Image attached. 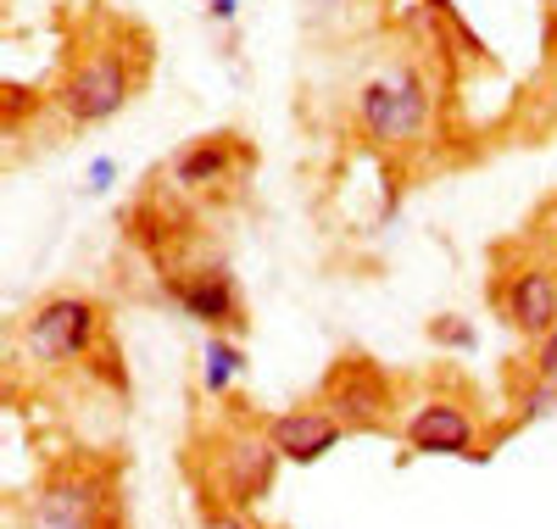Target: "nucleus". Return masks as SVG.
<instances>
[{"instance_id": "obj_14", "label": "nucleus", "mask_w": 557, "mask_h": 529, "mask_svg": "<svg viewBox=\"0 0 557 529\" xmlns=\"http://www.w3.org/2000/svg\"><path fill=\"white\" fill-rule=\"evenodd\" d=\"M552 413H557V384H546V379L530 373L524 396H519V418H524V423H541V418H552Z\"/></svg>"}, {"instance_id": "obj_2", "label": "nucleus", "mask_w": 557, "mask_h": 529, "mask_svg": "<svg viewBox=\"0 0 557 529\" xmlns=\"http://www.w3.org/2000/svg\"><path fill=\"white\" fill-rule=\"evenodd\" d=\"M285 463L273 452L268 429H228L218 435L212 457H207V491L218 502H235V507H257L273 485V468Z\"/></svg>"}, {"instance_id": "obj_12", "label": "nucleus", "mask_w": 557, "mask_h": 529, "mask_svg": "<svg viewBox=\"0 0 557 529\" xmlns=\"http://www.w3.org/2000/svg\"><path fill=\"white\" fill-rule=\"evenodd\" d=\"M201 357H207V362H201V384H207V396H228V391H235L240 373H246V352H240L235 341H223V334H212Z\"/></svg>"}, {"instance_id": "obj_19", "label": "nucleus", "mask_w": 557, "mask_h": 529, "mask_svg": "<svg viewBox=\"0 0 557 529\" xmlns=\"http://www.w3.org/2000/svg\"><path fill=\"white\" fill-rule=\"evenodd\" d=\"M235 12H240V0H207V17L212 23H235Z\"/></svg>"}, {"instance_id": "obj_20", "label": "nucleus", "mask_w": 557, "mask_h": 529, "mask_svg": "<svg viewBox=\"0 0 557 529\" xmlns=\"http://www.w3.org/2000/svg\"><path fill=\"white\" fill-rule=\"evenodd\" d=\"M546 223H552V257H557V207H552V218H546Z\"/></svg>"}, {"instance_id": "obj_8", "label": "nucleus", "mask_w": 557, "mask_h": 529, "mask_svg": "<svg viewBox=\"0 0 557 529\" xmlns=\"http://www.w3.org/2000/svg\"><path fill=\"white\" fill-rule=\"evenodd\" d=\"M34 529H107V479L57 473L28 507Z\"/></svg>"}, {"instance_id": "obj_10", "label": "nucleus", "mask_w": 557, "mask_h": 529, "mask_svg": "<svg viewBox=\"0 0 557 529\" xmlns=\"http://www.w3.org/2000/svg\"><path fill=\"white\" fill-rule=\"evenodd\" d=\"M173 302L190 312L196 323H228L240 312V302H235V284H228V273L223 268H212V273H190V279H173Z\"/></svg>"}, {"instance_id": "obj_6", "label": "nucleus", "mask_w": 557, "mask_h": 529, "mask_svg": "<svg viewBox=\"0 0 557 529\" xmlns=\"http://www.w3.org/2000/svg\"><path fill=\"white\" fill-rule=\"evenodd\" d=\"M496 307L524 341L557 329V257H524L496 279Z\"/></svg>"}, {"instance_id": "obj_1", "label": "nucleus", "mask_w": 557, "mask_h": 529, "mask_svg": "<svg viewBox=\"0 0 557 529\" xmlns=\"http://www.w3.org/2000/svg\"><path fill=\"white\" fill-rule=\"evenodd\" d=\"M430 118H435V95H430L424 73L407 67V62L368 73L362 89H357V123H362L368 139H380V146H412V139H424Z\"/></svg>"}, {"instance_id": "obj_17", "label": "nucleus", "mask_w": 557, "mask_h": 529, "mask_svg": "<svg viewBox=\"0 0 557 529\" xmlns=\"http://www.w3.org/2000/svg\"><path fill=\"white\" fill-rule=\"evenodd\" d=\"M430 334H435L441 346H457V352H474V329H469V323H446V318H435V323H430Z\"/></svg>"}, {"instance_id": "obj_3", "label": "nucleus", "mask_w": 557, "mask_h": 529, "mask_svg": "<svg viewBox=\"0 0 557 529\" xmlns=\"http://www.w3.org/2000/svg\"><path fill=\"white\" fill-rule=\"evenodd\" d=\"M318 407H330L351 435H391L396 429V391H391L385 368L368 357H341Z\"/></svg>"}, {"instance_id": "obj_7", "label": "nucleus", "mask_w": 557, "mask_h": 529, "mask_svg": "<svg viewBox=\"0 0 557 529\" xmlns=\"http://www.w3.org/2000/svg\"><path fill=\"white\" fill-rule=\"evenodd\" d=\"M401 441L418 457H480V418L451 396H424L401 418Z\"/></svg>"}, {"instance_id": "obj_16", "label": "nucleus", "mask_w": 557, "mask_h": 529, "mask_svg": "<svg viewBox=\"0 0 557 529\" xmlns=\"http://www.w3.org/2000/svg\"><path fill=\"white\" fill-rule=\"evenodd\" d=\"M530 373L546 379V384H557V329L535 341V352H530Z\"/></svg>"}, {"instance_id": "obj_5", "label": "nucleus", "mask_w": 557, "mask_h": 529, "mask_svg": "<svg viewBox=\"0 0 557 529\" xmlns=\"http://www.w3.org/2000/svg\"><path fill=\"white\" fill-rule=\"evenodd\" d=\"M128 95H134V67H128V57L123 51H89L73 73H67V84H62V118L67 123H78V128H89V123H107V118H117L123 107H128Z\"/></svg>"}, {"instance_id": "obj_18", "label": "nucleus", "mask_w": 557, "mask_h": 529, "mask_svg": "<svg viewBox=\"0 0 557 529\" xmlns=\"http://www.w3.org/2000/svg\"><path fill=\"white\" fill-rule=\"evenodd\" d=\"M112 179H117V162H112V157H101V162H89L84 189H89V196H101V189H112Z\"/></svg>"}, {"instance_id": "obj_4", "label": "nucleus", "mask_w": 557, "mask_h": 529, "mask_svg": "<svg viewBox=\"0 0 557 529\" xmlns=\"http://www.w3.org/2000/svg\"><path fill=\"white\" fill-rule=\"evenodd\" d=\"M101 307L89 296H51L39 302L23 323V352L34 362H78L89 346H96L101 334Z\"/></svg>"}, {"instance_id": "obj_11", "label": "nucleus", "mask_w": 557, "mask_h": 529, "mask_svg": "<svg viewBox=\"0 0 557 529\" xmlns=\"http://www.w3.org/2000/svg\"><path fill=\"white\" fill-rule=\"evenodd\" d=\"M228 162H235V151H228V134H212V139H196V146H184L173 162H168V179L178 189H201V184H218L228 173Z\"/></svg>"}, {"instance_id": "obj_13", "label": "nucleus", "mask_w": 557, "mask_h": 529, "mask_svg": "<svg viewBox=\"0 0 557 529\" xmlns=\"http://www.w3.org/2000/svg\"><path fill=\"white\" fill-rule=\"evenodd\" d=\"M201 529H257V518H251V507H235V502L201 496Z\"/></svg>"}, {"instance_id": "obj_9", "label": "nucleus", "mask_w": 557, "mask_h": 529, "mask_svg": "<svg viewBox=\"0 0 557 529\" xmlns=\"http://www.w3.org/2000/svg\"><path fill=\"white\" fill-rule=\"evenodd\" d=\"M262 429H268V441H273V452L285 457V463H318V457H330L351 429L330 413V407H290V413H273V418H262Z\"/></svg>"}, {"instance_id": "obj_15", "label": "nucleus", "mask_w": 557, "mask_h": 529, "mask_svg": "<svg viewBox=\"0 0 557 529\" xmlns=\"http://www.w3.org/2000/svg\"><path fill=\"white\" fill-rule=\"evenodd\" d=\"M435 7H441V0H391V17L401 28H430L435 23Z\"/></svg>"}]
</instances>
